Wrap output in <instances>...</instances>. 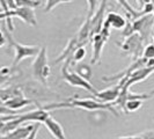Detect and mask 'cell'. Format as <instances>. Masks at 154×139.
Returning a JSON list of instances; mask_svg holds the SVG:
<instances>
[{"instance_id": "27", "label": "cell", "mask_w": 154, "mask_h": 139, "mask_svg": "<svg viewBox=\"0 0 154 139\" xmlns=\"http://www.w3.org/2000/svg\"><path fill=\"white\" fill-rule=\"evenodd\" d=\"M116 139H143L138 133L134 134V136H130V137H119V138H116Z\"/></svg>"}, {"instance_id": "15", "label": "cell", "mask_w": 154, "mask_h": 139, "mask_svg": "<svg viewBox=\"0 0 154 139\" xmlns=\"http://www.w3.org/2000/svg\"><path fill=\"white\" fill-rule=\"evenodd\" d=\"M31 103H32V101L29 100V99H27V97L23 95V93H21V94L16 95L14 97H12L11 100L4 102L2 106H5V107H7V108L16 111V110H19V109H22V108H24V107H27V106H29Z\"/></svg>"}, {"instance_id": "11", "label": "cell", "mask_w": 154, "mask_h": 139, "mask_svg": "<svg viewBox=\"0 0 154 139\" xmlns=\"http://www.w3.org/2000/svg\"><path fill=\"white\" fill-rule=\"evenodd\" d=\"M122 87L123 85L121 82H118V85H116L115 87H110L108 89H104V91H100L97 92L94 96L97 99V101L103 102V103H114L122 91Z\"/></svg>"}, {"instance_id": "32", "label": "cell", "mask_w": 154, "mask_h": 139, "mask_svg": "<svg viewBox=\"0 0 154 139\" xmlns=\"http://www.w3.org/2000/svg\"><path fill=\"white\" fill-rule=\"evenodd\" d=\"M153 15H154V13H153Z\"/></svg>"}, {"instance_id": "2", "label": "cell", "mask_w": 154, "mask_h": 139, "mask_svg": "<svg viewBox=\"0 0 154 139\" xmlns=\"http://www.w3.org/2000/svg\"><path fill=\"white\" fill-rule=\"evenodd\" d=\"M13 17H19L23 22H26L29 26H32V27L37 26V20H36L34 8L17 7L15 9H9L7 12H1V21L2 20L6 21L8 31H11V32L14 30V26H13V21H12Z\"/></svg>"}, {"instance_id": "3", "label": "cell", "mask_w": 154, "mask_h": 139, "mask_svg": "<svg viewBox=\"0 0 154 139\" xmlns=\"http://www.w3.org/2000/svg\"><path fill=\"white\" fill-rule=\"evenodd\" d=\"M72 64H73V59H72V58L66 59V60L64 62V65H63V67H62V74H63L64 80H65L67 84H69L71 86H73V87H78V88L86 89L87 92H89L91 94L95 95V94L97 93V91L93 87L92 84H91L88 80H86V79H84L82 77H80L77 72H73V71L69 70V66H71Z\"/></svg>"}, {"instance_id": "22", "label": "cell", "mask_w": 154, "mask_h": 139, "mask_svg": "<svg viewBox=\"0 0 154 139\" xmlns=\"http://www.w3.org/2000/svg\"><path fill=\"white\" fill-rule=\"evenodd\" d=\"M87 4H88V14H87V17L88 19H92L93 15L95 14V12L97 11V5L99 4V0H86Z\"/></svg>"}, {"instance_id": "17", "label": "cell", "mask_w": 154, "mask_h": 139, "mask_svg": "<svg viewBox=\"0 0 154 139\" xmlns=\"http://www.w3.org/2000/svg\"><path fill=\"white\" fill-rule=\"evenodd\" d=\"M73 65H74L75 72H77L80 77H82L84 79L88 80V81L91 80L93 72L89 65H87V64H73Z\"/></svg>"}, {"instance_id": "8", "label": "cell", "mask_w": 154, "mask_h": 139, "mask_svg": "<svg viewBox=\"0 0 154 139\" xmlns=\"http://www.w3.org/2000/svg\"><path fill=\"white\" fill-rule=\"evenodd\" d=\"M131 26L133 32H138L144 42H148L151 39V35H153L152 29L154 26V15L153 14L143 15L134 21H131Z\"/></svg>"}, {"instance_id": "7", "label": "cell", "mask_w": 154, "mask_h": 139, "mask_svg": "<svg viewBox=\"0 0 154 139\" xmlns=\"http://www.w3.org/2000/svg\"><path fill=\"white\" fill-rule=\"evenodd\" d=\"M109 37H110V28L106 27V26H103L101 32L92 36V39H91L92 48H93L92 58H91V64H92V65L100 64L101 54H102L103 46L107 43V41L109 39Z\"/></svg>"}, {"instance_id": "31", "label": "cell", "mask_w": 154, "mask_h": 139, "mask_svg": "<svg viewBox=\"0 0 154 139\" xmlns=\"http://www.w3.org/2000/svg\"><path fill=\"white\" fill-rule=\"evenodd\" d=\"M152 39H153V42H154V32H153V35H152Z\"/></svg>"}, {"instance_id": "14", "label": "cell", "mask_w": 154, "mask_h": 139, "mask_svg": "<svg viewBox=\"0 0 154 139\" xmlns=\"http://www.w3.org/2000/svg\"><path fill=\"white\" fill-rule=\"evenodd\" d=\"M108 28H114V29H124L126 26V21L123 16L115 12H109L106 16L104 24Z\"/></svg>"}, {"instance_id": "23", "label": "cell", "mask_w": 154, "mask_h": 139, "mask_svg": "<svg viewBox=\"0 0 154 139\" xmlns=\"http://www.w3.org/2000/svg\"><path fill=\"white\" fill-rule=\"evenodd\" d=\"M86 57V50L84 46H81V48H78L77 50L74 51V54H73V57H72V59H73V64H75V63H79L81 62V60H84V58Z\"/></svg>"}, {"instance_id": "21", "label": "cell", "mask_w": 154, "mask_h": 139, "mask_svg": "<svg viewBox=\"0 0 154 139\" xmlns=\"http://www.w3.org/2000/svg\"><path fill=\"white\" fill-rule=\"evenodd\" d=\"M73 0H46L45 5H44V12L45 13H49L51 12L54 7H57L58 5L60 4H65V2H71Z\"/></svg>"}, {"instance_id": "5", "label": "cell", "mask_w": 154, "mask_h": 139, "mask_svg": "<svg viewBox=\"0 0 154 139\" xmlns=\"http://www.w3.org/2000/svg\"><path fill=\"white\" fill-rule=\"evenodd\" d=\"M6 39L9 41V44L13 46L14 49V52H15V57H14V62H13V67H15L19 63H21L24 58H28V57H34V56H37L38 52L41 51V48L36 45H23L17 43L16 41H14V39L12 37L11 35V31L7 32H4Z\"/></svg>"}, {"instance_id": "29", "label": "cell", "mask_w": 154, "mask_h": 139, "mask_svg": "<svg viewBox=\"0 0 154 139\" xmlns=\"http://www.w3.org/2000/svg\"><path fill=\"white\" fill-rule=\"evenodd\" d=\"M149 95H151V97H152V96H154V89L151 93H149Z\"/></svg>"}, {"instance_id": "30", "label": "cell", "mask_w": 154, "mask_h": 139, "mask_svg": "<svg viewBox=\"0 0 154 139\" xmlns=\"http://www.w3.org/2000/svg\"><path fill=\"white\" fill-rule=\"evenodd\" d=\"M147 2H153L154 4V0H147Z\"/></svg>"}, {"instance_id": "13", "label": "cell", "mask_w": 154, "mask_h": 139, "mask_svg": "<svg viewBox=\"0 0 154 139\" xmlns=\"http://www.w3.org/2000/svg\"><path fill=\"white\" fill-rule=\"evenodd\" d=\"M35 128V124L30 125H21L19 128H16L15 130L8 132L7 134L1 136V139H27L29 137L32 130Z\"/></svg>"}, {"instance_id": "12", "label": "cell", "mask_w": 154, "mask_h": 139, "mask_svg": "<svg viewBox=\"0 0 154 139\" xmlns=\"http://www.w3.org/2000/svg\"><path fill=\"white\" fill-rule=\"evenodd\" d=\"M44 125L48 129V131L51 133V136L54 137V139H66V136H65V132H64V129L60 125L59 122H57L52 116H49L44 122Z\"/></svg>"}, {"instance_id": "6", "label": "cell", "mask_w": 154, "mask_h": 139, "mask_svg": "<svg viewBox=\"0 0 154 139\" xmlns=\"http://www.w3.org/2000/svg\"><path fill=\"white\" fill-rule=\"evenodd\" d=\"M143 42L144 41L141 39V36L138 32H134L124 39L123 44L121 45V49L125 54H129L133 60H137L138 58L143 57V52H144Z\"/></svg>"}, {"instance_id": "18", "label": "cell", "mask_w": 154, "mask_h": 139, "mask_svg": "<svg viewBox=\"0 0 154 139\" xmlns=\"http://www.w3.org/2000/svg\"><path fill=\"white\" fill-rule=\"evenodd\" d=\"M22 91L19 89V88H2L1 89V102H6V101L11 100L12 97H14L16 95L21 94Z\"/></svg>"}, {"instance_id": "26", "label": "cell", "mask_w": 154, "mask_h": 139, "mask_svg": "<svg viewBox=\"0 0 154 139\" xmlns=\"http://www.w3.org/2000/svg\"><path fill=\"white\" fill-rule=\"evenodd\" d=\"M39 129V123H36L35 124V128H34V130L31 132L30 134H29V137L27 139H36V134H37V131H38Z\"/></svg>"}, {"instance_id": "1", "label": "cell", "mask_w": 154, "mask_h": 139, "mask_svg": "<svg viewBox=\"0 0 154 139\" xmlns=\"http://www.w3.org/2000/svg\"><path fill=\"white\" fill-rule=\"evenodd\" d=\"M41 108L45 110H52V109L60 108H80L87 110V111H96V110H108L115 116H118V113L116 111L115 106L112 103H103L100 101H95L93 99H69L67 102L62 103H52L48 106H41Z\"/></svg>"}, {"instance_id": "25", "label": "cell", "mask_w": 154, "mask_h": 139, "mask_svg": "<svg viewBox=\"0 0 154 139\" xmlns=\"http://www.w3.org/2000/svg\"><path fill=\"white\" fill-rule=\"evenodd\" d=\"M138 134L143 139H154V131H152V130H146V131L138 133Z\"/></svg>"}, {"instance_id": "10", "label": "cell", "mask_w": 154, "mask_h": 139, "mask_svg": "<svg viewBox=\"0 0 154 139\" xmlns=\"http://www.w3.org/2000/svg\"><path fill=\"white\" fill-rule=\"evenodd\" d=\"M153 73H154V66H152V67H141V69L132 72L130 76H128V80H126V82L123 85V87L130 89V87L132 85L146 80L147 78L149 77L151 74H153Z\"/></svg>"}, {"instance_id": "24", "label": "cell", "mask_w": 154, "mask_h": 139, "mask_svg": "<svg viewBox=\"0 0 154 139\" xmlns=\"http://www.w3.org/2000/svg\"><path fill=\"white\" fill-rule=\"evenodd\" d=\"M143 57L146 58V59H153L154 58V43L153 44H147L144 49V52H143Z\"/></svg>"}, {"instance_id": "20", "label": "cell", "mask_w": 154, "mask_h": 139, "mask_svg": "<svg viewBox=\"0 0 154 139\" xmlns=\"http://www.w3.org/2000/svg\"><path fill=\"white\" fill-rule=\"evenodd\" d=\"M143 107V100H129L125 104V114L137 111Z\"/></svg>"}, {"instance_id": "19", "label": "cell", "mask_w": 154, "mask_h": 139, "mask_svg": "<svg viewBox=\"0 0 154 139\" xmlns=\"http://www.w3.org/2000/svg\"><path fill=\"white\" fill-rule=\"evenodd\" d=\"M16 7H29L36 8L42 4L41 0H14Z\"/></svg>"}, {"instance_id": "4", "label": "cell", "mask_w": 154, "mask_h": 139, "mask_svg": "<svg viewBox=\"0 0 154 139\" xmlns=\"http://www.w3.org/2000/svg\"><path fill=\"white\" fill-rule=\"evenodd\" d=\"M31 70H32V76L37 81L43 85L48 84V79L50 77V65L46 56L45 46H42L38 54L35 56V59L31 64Z\"/></svg>"}, {"instance_id": "16", "label": "cell", "mask_w": 154, "mask_h": 139, "mask_svg": "<svg viewBox=\"0 0 154 139\" xmlns=\"http://www.w3.org/2000/svg\"><path fill=\"white\" fill-rule=\"evenodd\" d=\"M116 1H117V2L122 6V8L125 11V14H126L128 19H129L130 21H134V20H137L139 17H141L143 15H145L141 9H140V11H136V9L129 4L128 0H116Z\"/></svg>"}, {"instance_id": "28", "label": "cell", "mask_w": 154, "mask_h": 139, "mask_svg": "<svg viewBox=\"0 0 154 139\" xmlns=\"http://www.w3.org/2000/svg\"><path fill=\"white\" fill-rule=\"evenodd\" d=\"M136 1H137L138 6L141 8V9H143V8H144V6H145V5L147 4V0H136Z\"/></svg>"}, {"instance_id": "9", "label": "cell", "mask_w": 154, "mask_h": 139, "mask_svg": "<svg viewBox=\"0 0 154 139\" xmlns=\"http://www.w3.org/2000/svg\"><path fill=\"white\" fill-rule=\"evenodd\" d=\"M108 5V0H101L100 5L97 11L95 12V14L93 15V17L91 19V30H92V36L96 35L101 32L103 24H104V13H106V8ZM92 39V37H91Z\"/></svg>"}]
</instances>
